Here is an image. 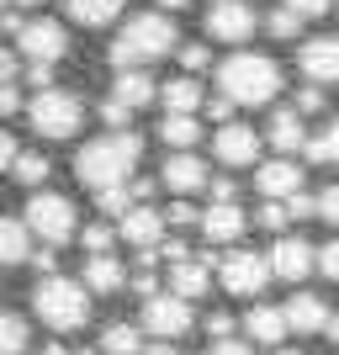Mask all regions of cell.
<instances>
[{"instance_id":"603a6c76","label":"cell","mask_w":339,"mask_h":355,"mask_svg":"<svg viewBox=\"0 0 339 355\" xmlns=\"http://www.w3.org/2000/svg\"><path fill=\"white\" fill-rule=\"evenodd\" d=\"M286 318H292L297 334H318V329L329 324V302H324V297H313V292H297L292 302H286Z\"/></svg>"},{"instance_id":"f5cc1de1","label":"cell","mask_w":339,"mask_h":355,"mask_svg":"<svg viewBox=\"0 0 339 355\" xmlns=\"http://www.w3.org/2000/svg\"><path fill=\"white\" fill-rule=\"evenodd\" d=\"M324 334H329V340L339 345V313H329V324H324Z\"/></svg>"},{"instance_id":"3957f363","label":"cell","mask_w":339,"mask_h":355,"mask_svg":"<svg viewBox=\"0 0 339 355\" xmlns=\"http://www.w3.org/2000/svg\"><path fill=\"white\" fill-rule=\"evenodd\" d=\"M218 90H228L238 106H266L281 90V64L266 53H234L218 64Z\"/></svg>"},{"instance_id":"7c38bea8","label":"cell","mask_w":339,"mask_h":355,"mask_svg":"<svg viewBox=\"0 0 339 355\" xmlns=\"http://www.w3.org/2000/svg\"><path fill=\"white\" fill-rule=\"evenodd\" d=\"M207 164L196 159L191 148H175V154H170V159H164V170H159V186L164 191H175V196H191V191H202L207 186Z\"/></svg>"},{"instance_id":"2e32d148","label":"cell","mask_w":339,"mask_h":355,"mask_svg":"<svg viewBox=\"0 0 339 355\" xmlns=\"http://www.w3.org/2000/svg\"><path fill=\"white\" fill-rule=\"evenodd\" d=\"M244 334H250L254 345H281L286 334H292V318H286V308H270V302H254V308L244 313Z\"/></svg>"},{"instance_id":"7402d4cb","label":"cell","mask_w":339,"mask_h":355,"mask_svg":"<svg viewBox=\"0 0 339 355\" xmlns=\"http://www.w3.org/2000/svg\"><path fill=\"white\" fill-rule=\"evenodd\" d=\"M207 260H212V254H207ZM207 260H191V254H186V260H175V266H170V292H180V297H207V286H212V276H207Z\"/></svg>"},{"instance_id":"4fadbf2b","label":"cell","mask_w":339,"mask_h":355,"mask_svg":"<svg viewBox=\"0 0 339 355\" xmlns=\"http://www.w3.org/2000/svg\"><path fill=\"white\" fill-rule=\"evenodd\" d=\"M212 154L223 164H254L260 159V133L244 128V122H223L218 133H212Z\"/></svg>"},{"instance_id":"8d00e7d4","label":"cell","mask_w":339,"mask_h":355,"mask_svg":"<svg viewBox=\"0 0 339 355\" xmlns=\"http://www.w3.org/2000/svg\"><path fill=\"white\" fill-rule=\"evenodd\" d=\"M302 154H308L313 164H329V159H334V148H329V133H308V144H302Z\"/></svg>"},{"instance_id":"4316f807","label":"cell","mask_w":339,"mask_h":355,"mask_svg":"<svg viewBox=\"0 0 339 355\" xmlns=\"http://www.w3.org/2000/svg\"><path fill=\"white\" fill-rule=\"evenodd\" d=\"M159 138H164V148H191L196 138H202V122H196V112H164Z\"/></svg>"},{"instance_id":"44dd1931","label":"cell","mask_w":339,"mask_h":355,"mask_svg":"<svg viewBox=\"0 0 339 355\" xmlns=\"http://www.w3.org/2000/svg\"><path fill=\"white\" fill-rule=\"evenodd\" d=\"M112 96H117V101H128V106L138 112V106H148L154 96H159V85L144 74V64H133V69H117V80H112Z\"/></svg>"},{"instance_id":"cb8c5ba5","label":"cell","mask_w":339,"mask_h":355,"mask_svg":"<svg viewBox=\"0 0 339 355\" xmlns=\"http://www.w3.org/2000/svg\"><path fill=\"white\" fill-rule=\"evenodd\" d=\"M266 138L281 148V154H302V144H308V128H302V112H276L270 117V128H266Z\"/></svg>"},{"instance_id":"9c48e42d","label":"cell","mask_w":339,"mask_h":355,"mask_svg":"<svg viewBox=\"0 0 339 355\" xmlns=\"http://www.w3.org/2000/svg\"><path fill=\"white\" fill-rule=\"evenodd\" d=\"M207 37H218V43H250L254 37V6H244V0H212L207 6Z\"/></svg>"},{"instance_id":"8992f818","label":"cell","mask_w":339,"mask_h":355,"mask_svg":"<svg viewBox=\"0 0 339 355\" xmlns=\"http://www.w3.org/2000/svg\"><path fill=\"white\" fill-rule=\"evenodd\" d=\"M21 218L32 223V234L43 239V244H64V239L80 234V228H74V218H80V212H74V202H69V196H59V191H43V186L27 196Z\"/></svg>"},{"instance_id":"91938a15","label":"cell","mask_w":339,"mask_h":355,"mask_svg":"<svg viewBox=\"0 0 339 355\" xmlns=\"http://www.w3.org/2000/svg\"><path fill=\"white\" fill-rule=\"evenodd\" d=\"M74 355H106V350H74Z\"/></svg>"},{"instance_id":"484cf974","label":"cell","mask_w":339,"mask_h":355,"mask_svg":"<svg viewBox=\"0 0 339 355\" xmlns=\"http://www.w3.org/2000/svg\"><path fill=\"white\" fill-rule=\"evenodd\" d=\"M159 96H164V112H202V106H207L202 85H196V74H180V80L159 85Z\"/></svg>"},{"instance_id":"680465c9","label":"cell","mask_w":339,"mask_h":355,"mask_svg":"<svg viewBox=\"0 0 339 355\" xmlns=\"http://www.w3.org/2000/svg\"><path fill=\"white\" fill-rule=\"evenodd\" d=\"M164 11H180V6H191V0H159Z\"/></svg>"},{"instance_id":"94428289","label":"cell","mask_w":339,"mask_h":355,"mask_svg":"<svg viewBox=\"0 0 339 355\" xmlns=\"http://www.w3.org/2000/svg\"><path fill=\"white\" fill-rule=\"evenodd\" d=\"M281 355H297V350H281Z\"/></svg>"},{"instance_id":"30bf717a","label":"cell","mask_w":339,"mask_h":355,"mask_svg":"<svg viewBox=\"0 0 339 355\" xmlns=\"http://www.w3.org/2000/svg\"><path fill=\"white\" fill-rule=\"evenodd\" d=\"M27 59H53L59 64L64 53H69V32H64V21H48V16H37V21H27V27L11 37Z\"/></svg>"},{"instance_id":"f6af8a7d","label":"cell","mask_w":339,"mask_h":355,"mask_svg":"<svg viewBox=\"0 0 339 355\" xmlns=\"http://www.w3.org/2000/svg\"><path fill=\"white\" fill-rule=\"evenodd\" d=\"M0 74H6V80H21V48H0Z\"/></svg>"},{"instance_id":"60d3db41","label":"cell","mask_w":339,"mask_h":355,"mask_svg":"<svg viewBox=\"0 0 339 355\" xmlns=\"http://www.w3.org/2000/svg\"><path fill=\"white\" fill-rule=\"evenodd\" d=\"M234 106H238V101H234V96H228V90H223V96H212V101H207L202 112H207V117H212V122H228V117H234Z\"/></svg>"},{"instance_id":"681fc988","label":"cell","mask_w":339,"mask_h":355,"mask_svg":"<svg viewBox=\"0 0 339 355\" xmlns=\"http://www.w3.org/2000/svg\"><path fill=\"white\" fill-rule=\"evenodd\" d=\"M228 329H234V318H228V313H212V318H207V334H212V340H223Z\"/></svg>"},{"instance_id":"6da1fadb","label":"cell","mask_w":339,"mask_h":355,"mask_svg":"<svg viewBox=\"0 0 339 355\" xmlns=\"http://www.w3.org/2000/svg\"><path fill=\"white\" fill-rule=\"evenodd\" d=\"M138 159H144V133H133V128H112L106 138H96V144H85L80 154H74V175H80V186L101 191V186L128 180L138 170Z\"/></svg>"},{"instance_id":"e0dca14e","label":"cell","mask_w":339,"mask_h":355,"mask_svg":"<svg viewBox=\"0 0 339 355\" xmlns=\"http://www.w3.org/2000/svg\"><path fill=\"white\" fill-rule=\"evenodd\" d=\"M254 186H260V196H292V191H302V164L292 154H281V159L254 170Z\"/></svg>"},{"instance_id":"f1b7e54d","label":"cell","mask_w":339,"mask_h":355,"mask_svg":"<svg viewBox=\"0 0 339 355\" xmlns=\"http://www.w3.org/2000/svg\"><path fill=\"white\" fill-rule=\"evenodd\" d=\"M27 345H32V324L21 313H6L0 318V355H27Z\"/></svg>"},{"instance_id":"52a82bcc","label":"cell","mask_w":339,"mask_h":355,"mask_svg":"<svg viewBox=\"0 0 339 355\" xmlns=\"http://www.w3.org/2000/svg\"><path fill=\"white\" fill-rule=\"evenodd\" d=\"M270 276H276L270 254H254V250H234L218 260V282H223V292H234V297H260L270 286Z\"/></svg>"},{"instance_id":"1f68e13d","label":"cell","mask_w":339,"mask_h":355,"mask_svg":"<svg viewBox=\"0 0 339 355\" xmlns=\"http://www.w3.org/2000/svg\"><path fill=\"white\" fill-rule=\"evenodd\" d=\"M302 21H308V16L297 11V6H281V11L266 16V32H270V37H297V32H302Z\"/></svg>"},{"instance_id":"c3c4849f","label":"cell","mask_w":339,"mask_h":355,"mask_svg":"<svg viewBox=\"0 0 339 355\" xmlns=\"http://www.w3.org/2000/svg\"><path fill=\"white\" fill-rule=\"evenodd\" d=\"M133 292H138V297H154V292H159V282H154V270H138V276H133Z\"/></svg>"},{"instance_id":"ac0fdd59","label":"cell","mask_w":339,"mask_h":355,"mask_svg":"<svg viewBox=\"0 0 339 355\" xmlns=\"http://www.w3.org/2000/svg\"><path fill=\"white\" fill-rule=\"evenodd\" d=\"M244 228H250V218H244L234 202H212V207L202 212V234H207V244H234Z\"/></svg>"},{"instance_id":"7dc6e473","label":"cell","mask_w":339,"mask_h":355,"mask_svg":"<svg viewBox=\"0 0 339 355\" xmlns=\"http://www.w3.org/2000/svg\"><path fill=\"white\" fill-rule=\"evenodd\" d=\"M286 6H297L302 16H329L334 11V0H286Z\"/></svg>"},{"instance_id":"d590c367","label":"cell","mask_w":339,"mask_h":355,"mask_svg":"<svg viewBox=\"0 0 339 355\" xmlns=\"http://www.w3.org/2000/svg\"><path fill=\"white\" fill-rule=\"evenodd\" d=\"M297 112H302V117L324 112V90H318V80H308V90H297Z\"/></svg>"},{"instance_id":"11a10c76","label":"cell","mask_w":339,"mask_h":355,"mask_svg":"<svg viewBox=\"0 0 339 355\" xmlns=\"http://www.w3.org/2000/svg\"><path fill=\"white\" fill-rule=\"evenodd\" d=\"M144 355H175V350H170V340H159V345H144Z\"/></svg>"},{"instance_id":"ee69618b","label":"cell","mask_w":339,"mask_h":355,"mask_svg":"<svg viewBox=\"0 0 339 355\" xmlns=\"http://www.w3.org/2000/svg\"><path fill=\"white\" fill-rule=\"evenodd\" d=\"M318 270H324L329 282H339V239H334V244H324V250H318Z\"/></svg>"},{"instance_id":"bcb514c9","label":"cell","mask_w":339,"mask_h":355,"mask_svg":"<svg viewBox=\"0 0 339 355\" xmlns=\"http://www.w3.org/2000/svg\"><path fill=\"white\" fill-rule=\"evenodd\" d=\"M16 159H21V144H16V133H0V164L11 170Z\"/></svg>"},{"instance_id":"ab89813d","label":"cell","mask_w":339,"mask_h":355,"mask_svg":"<svg viewBox=\"0 0 339 355\" xmlns=\"http://www.w3.org/2000/svg\"><path fill=\"white\" fill-rule=\"evenodd\" d=\"M101 117H106V128H128V117H133V106H128V101H117V96H112V101L101 106Z\"/></svg>"},{"instance_id":"f546056e","label":"cell","mask_w":339,"mask_h":355,"mask_svg":"<svg viewBox=\"0 0 339 355\" xmlns=\"http://www.w3.org/2000/svg\"><path fill=\"white\" fill-rule=\"evenodd\" d=\"M138 196H133V186H128V180H117V186H101V191H96V207L106 212V218H128V207H133Z\"/></svg>"},{"instance_id":"816d5d0a","label":"cell","mask_w":339,"mask_h":355,"mask_svg":"<svg viewBox=\"0 0 339 355\" xmlns=\"http://www.w3.org/2000/svg\"><path fill=\"white\" fill-rule=\"evenodd\" d=\"M32 266L43 270V276H53V266H59V260H53V250H37V254H32Z\"/></svg>"},{"instance_id":"8fae6325","label":"cell","mask_w":339,"mask_h":355,"mask_svg":"<svg viewBox=\"0 0 339 355\" xmlns=\"http://www.w3.org/2000/svg\"><path fill=\"white\" fill-rule=\"evenodd\" d=\"M270 266H276L281 282H302L308 270H318V250H313L308 239H297V234H281L276 239V250H270Z\"/></svg>"},{"instance_id":"d6a6232c","label":"cell","mask_w":339,"mask_h":355,"mask_svg":"<svg viewBox=\"0 0 339 355\" xmlns=\"http://www.w3.org/2000/svg\"><path fill=\"white\" fill-rule=\"evenodd\" d=\"M117 234H122V228H112V223H85V234H80V244H85L90 254H106Z\"/></svg>"},{"instance_id":"5bb4252c","label":"cell","mask_w":339,"mask_h":355,"mask_svg":"<svg viewBox=\"0 0 339 355\" xmlns=\"http://www.w3.org/2000/svg\"><path fill=\"white\" fill-rule=\"evenodd\" d=\"M164 223H170V218H159L148 202H133V207H128V218H117V228H122V239H128L133 250H159Z\"/></svg>"},{"instance_id":"db71d44e","label":"cell","mask_w":339,"mask_h":355,"mask_svg":"<svg viewBox=\"0 0 339 355\" xmlns=\"http://www.w3.org/2000/svg\"><path fill=\"white\" fill-rule=\"evenodd\" d=\"M324 133H329V148H334V159H339V122H329Z\"/></svg>"},{"instance_id":"83f0119b","label":"cell","mask_w":339,"mask_h":355,"mask_svg":"<svg viewBox=\"0 0 339 355\" xmlns=\"http://www.w3.org/2000/svg\"><path fill=\"white\" fill-rule=\"evenodd\" d=\"M144 334L148 329L144 324H106V334H101V350L106 355H144Z\"/></svg>"},{"instance_id":"5b68a950","label":"cell","mask_w":339,"mask_h":355,"mask_svg":"<svg viewBox=\"0 0 339 355\" xmlns=\"http://www.w3.org/2000/svg\"><path fill=\"white\" fill-rule=\"evenodd\" d=\"M80 122H85V106H80V96H74V90L48 85V90H37V96L27 101V128H32L37 138L64 144V138L80 133Z\"/></svg>"},{"instance_id":"b9f144b4","label":"cell","mask_w":339,"mask_h":355,"mask_svg":"<svg viewBox=\"0 0 339 355\" xmlns=\"http://www.w3.org/2000/svg\"><path fill=\"white\" fill-rule=\"evenodd\" d=\"M21 85H16V80H6V85H0V112H6V117H16V112H21Z\"/></svg>"},{"instance_id":"ba28073f","label":"cell","mask_w":339,"mask_h":355,"mask_svg":"<svg viewBox=\"0 0 339 355\" xmlns=\"http://www.w3.org/2000/svg\"><path fill=\"white\" fill-rule=\"evenodd\" d=\"M191 297H180V292H154L144 302V329L154 334V340H186L191 334Z\"/></svg>"},{"instance_id":"ffe728a7","label":"cell","mask_w":339,"mask_h":355,"mask_svg":"<svg viewBox=\"0 0 339 355\" xmlns=\"http://www.w3.org/2000/svg\"><path fill=\"white\" fill-rule=\"evenodd\" d=\"M85 286H90V292H101V297L122 292V286H128V266H122L112 250H106V254H90V260H85Z\"/></svg>"},{"instance_id":"74e56055","label":"cell","mask_w":339,"mask_h":355,"mask_svg":"<svg viewBox=\"0 0 339 355\" xmlns=\"http://www.w3.org/2000/svg\"><path fill=\"white\" fill-rule=\"evenodd\" d=\"M164 218H170V228H191V223L202 218V212H196L191 202H186V196H180V202H170V212H164Z\"/></svg>"},{"instance_id":"9f6ffc18","label":"cell","mask_w":339,"mask_h":355,"mask_svg":"<svg viewBox=\"0 0 339 355\" xmlns=\"http://www.w3.org/2000/svg\"><path fill=\"white\" fill-rule=\"evenodd\" d=\"M0 6H16V11H27V6H43V0H0Z\"/></svg>"},{"instance_id":"d6986e66","label":"cell","mask_w":339,"mask_h":355,"mask_svg":"<svg viewBox=\"0 0 339 355\" xmlns=\"http://www.w3.org/2000/svg\"><path fill=\"white\" fill-rule=\"evenodd\" d=\"M32 239L37 234H32L27 218H0V260H6V266H27L32 254H37Z\"/></svg>"},{"instance_id":"e575fe53","label":"cell","mask_w":339,"mask_h":355,"mask_svg":"<svg viewBox=\"0 0 339 355\" xmlns=\"http://www.w3.org/2000/svg\"><path fill=\"white\" fill-rule=\"evenodd\" d=\"M318 223H334L339 228V186H324V191H318Z\"/></svg>"},{"instance_id":"7a4b0ae2","label":"cell","mask_w":339,"mask_h":355,"mask_svg":"<svg viewBox=\"0 0 339 355\" xmlns=\"http://www.w3.org/2000/svg\"><path fill=\"white\" fill-rule=\"evenodd\" d=\"M112 64L117 69H133V64H154V59H170L180 53V32H175V11H138L128 16V27L112 37Z\"/></svg>"},{"instance_id":"9a60e30c","label":"cell","mask_w":339,"mask_h":355,"mask_svg":"<svg viewBox=\"0 0 339 355\" xmlns=\"http://www.w3.org/2000/svg\"><path fill=\"white\" fill-rule=\"evenodd\" d=\"M297 64L318 85H339V37H308L302 53H297Z\"/></svg>"},{"instance_id":"d4e9b609","label":"cell","mask_w":339,"mask_h":355,"mask_svg":"<svg viewBox=\"0 0 339 355\" xmlns=\"http://www.w3.org/2000/svg\"><path fill=\"white\" fill-rule=\"evenodd\" d=\"M122 11V0H64V16L74 27H112Z\"/></svg>"},{"instance_id":"6f0895ef","label":"cell","mask_w":339,"mask_h":355,"mask_svg":"<svg viewBox=\"0 0 339 355\" xmlns=\"http://www.w3.org/2000/svg\"><path fill=\"white\" fill-rule=\"evenodd\" d=\"M43 355H74V350H64V345H43Z\"/></svg>"},{"instance_id":"f907efd6","label":"cell","mask_w":339,"mask_h":355,"mask_svg":"<svg viewBox=\"0 0 339 355\" xmlns=\"http://www.w3.org/2000/svg\"><path fill=\"white\" fill-rule=\"evenodd\" d=\"M207 191H212V202H234V180H207Z\"/></svg>"},{"instance_id":"836d02e7","label":"cell","mask_w":339,"mask_h":355,"mask_svg":"<svg viewBox=\"0 0 339 355\" xmlns=\"http://www.w3.org/2000/svg\"><path fill=\"white\" fill-rule=\"evenodd\" d=\"M180 64H186V74H202L207 64H212V48L207 43H180Z\"/></svg>"},{"instance_id":"277c9868","label":"cell","mask_w":339,"mask_h":355,"mask_svg":"<svg viewBox=\"0 0 339 355\" xmlns=\"http://www.w3.org/2000/svg\"><path fill=\"white\" fill-rule=\"evenodd\" d=\"M32 313H37L48 329L74 334V329L90 318V286L69 282V276H43V282L32 286Z\"/></svg>"},{"instance_id":"4dcf8cb0","label":"cell","mask_w":339,"mask_h":355,"mask_svg":"<svg viewBox=\"0 0 339 355\" xmlns=\"http://www.w3.org/2000/svg\"><path fill=\"white\" fill-rule=\"evenodd\" d=\"M11 175L21 180V186H43V180L53 175V164H48V154H27V148H21V159L11 164Z\"/></svg>"},{"instance_id":"f35d334b","label":"cell","mask_w":339,"mask_h":355,"mask_svg":"<svg viewBox=\"0 0 339 355\" xmlns=\"http://www.w3.org/2000/svg\"><path fill=\"white\" fill-rule=\"evenodd\" d=\"M27 85H32V90H48V85H53V59H32Z\"/></svg>"},{"instance_id":"7bdbcfd3","label":"cell","mask_w":339,"mask_h":355,"mask_svg":"<svg viewBox=\"0 0 339 355\" xmlns=\"http://www.w3.org/2000/svg\"><path fill=\"white\" fill-rule=\"evenodd\" d=\"M207 355H254V340H234V334H223Z\"/></svg>"}]
</instances>
